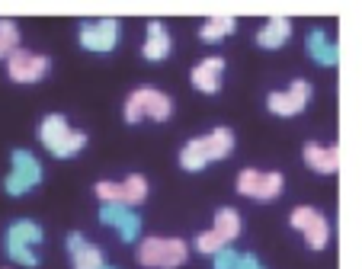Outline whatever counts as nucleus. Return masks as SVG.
Segmentation results:
<instances>
[{"label": "nucleus", "mask_w": 362, "mask_h": 269, "mask_svg": "<svg viewBox=\"0 0 362 269\" xmlns=\"http://www.w3.org/2000/svg\"><path fill=\"white\" fill-rule=\"evenodd\" d=\"M234 145H238V141H234V131L218 125V128H212L209 135H199V138L186 141L183 151H180V167H183L186 173H199L209 164H218V160L231 157Z\"/></svg>", "instance_id": "f257e3e1"}, {"label": "nucleus", "mask_w": 362, "mask_h": 269, "mask_svg": "<svg viewBox=\"0 0 362 269\" xmlns=\"http://www.w3.org/2000/svg\"><path fill=\"white\" fill-rule=\"evenodd\" d=\"M39 141H42V148L58 160L77 157V154L87 148V135L71 128L68 119H64L62 112H48V116L39 122Z\"/></svg>", "instance_id": "f03ea898"}, {"label": "nucleus", "mask_w": 362, "mask_h": 269, "mask_svg": "<svg viewBox=\"0 0 362 269\" xmlns=\"http://www.w3.org/2000/svg\"><path fill=\"white\" fill-rule=\"evenodd\" d=\"M170 116H173V100L158 87L132 90L129 100H125V109H122V119L129 125H138V122H144V119H151V122H167Z\"/></svg>", "instance_id": "7ed1b4c3"}, {"label": "nucleus", "mask_w": 362, "mask_h": 269, "mask_svg": "<svg viewBox=\"0 0 362 269\" xmlns=\"http://www.w3.org/2000/svg\"><path fill=\"white\" fill-rule=\"evenodd\" d=\"M45 241V231H42L39 221H29V218H16L13 225L7 228V237H4V247H7V256L13 263L26 269L39 266V253L35 247Z\"/></svg>", "instance_id": "20e7f679"}, {"label": "nucleus", "mask_w": 362, "mask_h": 269, "mask_svg": "<svg viewBox=\"0 0 362 269\" xmlns=\"http://www.w3.org/2000/svg\"><path fill=\"white\" fill-rule=\"evenodd\" d=\"M189 260V247L180 237H144L138 241V263L144 269H180Z\"/></svg>", "instance_id": "39448f33"}, {"label": "nucleus", "mask_w": 362, "mask_h": 269, "mask_svg": "<svg viewBox=\"0 0 362 269\" xmlns=\"http://www.w3.org/2000/svg\"><path fill=\"white\" fill-rule=\"evenodd\" d=\"M42 177H45V170H42L39 157H35L33 151H26V148H16V151L10 154V173H7V179H4V189H7V196L20 199V196L33 193V189L39 186Z\"/></svg>", "instance_id": "423d86ee"}, {"label": "nucleus", "mask_w": 362, "mask_h": 269, "mask_svg": "<svg viewBox=\"0 0 362 269\" xmlns=\"http://www.w3.org/2000/svg\"><path fill=\"white\" fill-rule=\"evenodd\" d=\"M282 189H286V177L279 170H253V167H247V170L238 173V193L244 199L273 202L282 196Z\"/></svg>", "instance_id": "0eeeda50"}, {"label": "nucleus", "mask_w": 362, "mask_h": 269, "mask_svg": "<svg viewBox=\"0 0 362 269\" xmlns=\"http://www.w3.org/2000/svg\"><path fill=\"white\" fill-rule=\"evenodd\" d=\"M96 199L100 202H119V205H141L144 199H148V179L141 177V173H129V177L122 179V183H112V179H100L93 186Z\"/></svg>", "instance_id": "6e6552de"}, {"label": "nucleus", "mask_w": 362, "mask_h": 269, "mask_svg": "<svg viewBox=\"0 0 362 269\" xmlns=\"http://www.w3.org/2000/svg\"><path fill=\"white\" fill-rule=\"evenodd\" d=\"M119 20L116 16H103V20H87L77 29V42L93 55H110L119 45Z\"/></svg>", "instance_id": "1a4fd4ad"}, {"label": "nucleus", "mask_w": 362, "mask_h": 269, "mask_svg": "<svg viewBox=\"0 0 362 269\" xmlns=\"http://www.w3.org/2000/svg\"><path fill=\"white\" fill-rule=\"evenodd\" d=\"M288 225H292L295 231H301V237H305V244L311 250H324L330 244V221L324 218L317 208H311V205L292 208V215H288Z\"/></svg>", "instance_id": "9d476101"}, {"label": "nucleus", "mask_w": 362, "mask_h": 269, "mask_svg": "<svg viewBox=\"0 0 362 269\" xmlns=\"http://www.w3.org/2000/svg\"><path fill=\"white\" fill-rule=\"evenodd\" d=\"M311 83L308 80H301V77H295L292 83H288V90H273L267 97V109L273 112V116H282V119H288V116H298V112H305L308 109V103H311Z\"/></svg>", "instance_id": "9b49d317"}, {"label": "nucleus", "mask_w": 362, "mask_h": 269, "mask_svg": "<svg viewBox=\"0 0 362 269\" xmlns=\"http://www.w3.org/2000/svg\"><path fill=\"white\" fill-rule=\"evenodd\" d=\"M100 221L106 228L119 231L125 244H135L141 241V215L129 205H119V202H103L100 205Z\"/></svg>", "instance_id": "f8f14e48"}, {"label": "nucleus", "mask_w": 362, "mask_h": 269, "mask_svg": "<svg viewBox=\"0 0 362 269\" xmlns=\"http://www.w3.org/2000/svg\"><path fill=\"white\" fill-rule=\"evenodd\" d=\"M48 68H52V61L45 55H35V52L26 49H16L7 58V74L13 83H39L48 74Z\"/></svg>", "instance_id": "ddd939ff"}, {"label": "nucleus", "mask_w": 362, "mask_h": 269, "mask_svg": "<svg viewBox=\"0 0 362 269\" xmlns=\"http://www.w3.org/2000/svg\"><path fill=\"white\" fill-rule=\"evenodd\" d=\"M64 247H68V256H71V269H106L103 250L96 244H90L83 234H77V231L68 234Z\"/></svg>", "instance_id": "4468645a"}, {"label": "nucleus", "mask_w": 362, "mask_h": 269, "mask_svg": "<svg viewBox=\"0 0 362 269\" xmlns=\"http://www.w3.org/2000/svg\"><path fill=\"white\" fill-rule=\"evenodd\" d=\"M305 49H308V55H311V61L321 64V68H337V64H340V45L330 39L324 26H315L308 32Z\"/></svg>", "instance_id": "2eb2a0df"}, {"label": "nucleus", "mask_w": 362, "mask_h": 269, "mask_svg": "<svg viewBox=\"0 0 362 269\" xmlns=\"http://www.w3.org/2000/svg\"><path fill=\"white\" fill-rule=\"evenodd\" d=\"M221 77H225V58H218V55L202 58V61L189 71L192 87H196L199 93H205V97L218 93V90H221Z\"/></svg>", "instance_id": "dca6fc26"}, {"label": "nucleus", "mask_w": 362, "mask_h": 269, "mask_svg": "<svg viewBox=\"0 0 362 269\" xmlns=\"http://www.w3.org/2000/svg\"><path fill=\"white\" fill-rule=\"evenodd\" d=\"M170 52H173V39H170V32H167V26L160 20H148L144 45H141L144 61H167Z\"/></svg>", "instance_id": "f3484780"}, {"label": "nucleus", "mask_w": 362, "mask_h": 269, "mask_svg": "<svg viewBox=\"0 0 362 269\" xmlns=\"http://www.w3.org/2000/svg\"><path fill=\"white\" fill-rule=\"evenodd\" d=\"M301 157H305V164L315 173H321V177H330V173L340 170V148L337 145H317V141H308V145L301 148Z\"/></svg>", "instance_id": "a211bd4d"}, {"label": "nucleus", "mask_w": 362, "mask_h": 269, "mask_svg": "<svg viewBox=\"0 0 362 269\" xmlns=\"http://www.w3.org/2000/svg\"><path fill=\"white\" fill-rule=\"evenodd\" d=\"M292 39V20L288 16H269L267 26L257 32V45L260 49H282Z\"/></svg>", "instance_id": "6ab92c4d"}, {"label": "nucleus", "mask_w": 362, "mask_h": 269, "mask_svg": "<svg viewBox=\"0 0 362 269\" xmlns=\"http://www.w3.org/2000/svg\"><path fill=\"white\" fill-rule=\"evenodd\" d=\"M240 228H244V225H240V212H238V208L221 205L218 212H215L212 231L221 237V244H225V247H231V244L238 241V237H240Z\"/></svg>", "instance_id": "aec40b11"}, {"label": "nucleus", "mask_w": 362, "mask_h": 269, "mask_svg": "<svg viewBox=\"0 0 362 269\" xmlns=\"http://www.w3.org/2000/svg\"><path fill=\"white\" fill-rule=\"evenodd\" d=\"M234 29H238V20L234 16H228V13H215V16H209V20L199 26V39L202 42H221L225 35H231Z\"/></svg>", "instance_id": "412c9836"}, {"label": "nucleus", "mask_w": 362, "mask_h": 269, "mask_svg": "<svg viewBox=\"0 0 362 269\" xmlns=\"http://www.w3.org/2000/svg\"><path fill=\"white\" fill-rule=\"evenodd\" d=\"M20 49V29L13 20H0V58H10Z\"/></svg>", "instance_id": "4be33fe9"}, {"label": "nucleus", "mask_w": 362, "mask_h": 269, "mask_svg": "<svg viewBox=\"0 0 362 269\" xmlns=\"http://www.w3.org/2000/svg\"><path fill=\"white\" fill-rule=\"evenodd\" d=\"M240 263H244V253H238L234 247H225V250H218V253L212 256L215 269H240Z\"/></svg>", "instance_id": "5701e85b"}, {"label": "nucleus", "mask_w": 362, "mask_h": 269, "mask_svg": "<svg viewBox=\"0 0 362 269\" xmlns=\"http://www.w3.org/2000/svg\"><path fill=\"white\" fill-rule=\"evenodd\" d=\"M240 269H267V266H263V263L257 260L253 253H244V263H240Z\"/></svg>", "instance_id": "b1692460"}, {"label": "nucleus", "mask_w": 362, "mask_h": 269, "mask_svg": "<svg viewBox=\"0 0 362 269\" xmlns=\"http://www.w3.org/2000/svg\"><path fill=\"white\" fill-rule=\"evenodd\" d=\"M106 269H116V266H106Z\"/></svg>", "instance_id": "393cba45"}]
</instances>
